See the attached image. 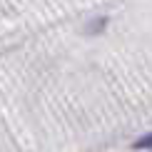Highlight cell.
<instances>
[{
    "instance_id": "obj_1",
    "label": "cell",
    "mask_w": 152,
    "mask_h": 152,
    "mask_svg": "<svg viewBox=\"0 0 152 152\" xmlns=\"http://www.w3.org/2000/svg\"><path fill=\"white\" fill-rule=\"evenodd\" d=\"M135 147L137 150H145V147H152V132H147L145 137H140V140L135 142Z\"/></svg>"
}]
</instances>
